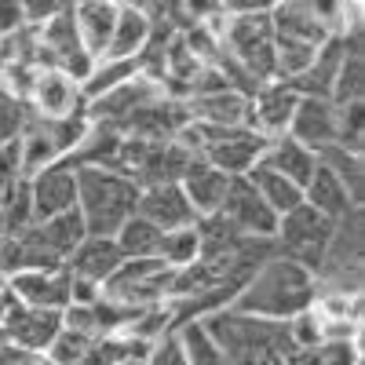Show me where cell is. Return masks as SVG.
I'll return each mask as SVG.
<instances>
[{"mask_svg":"<svg viewBox=\"0 0 365 365\" xmlns=\"http://www.w3.org/2000/svg\"><path fill=\"white\" fill-rule=\"evenodd\" d=\"M8 299L22 303V307H44L63 314L70 307V270L55 267V270H19L4 282Z\"/></svg>","mask_w":365,"mask_h":365,"instance_id":"cell-9","label":"cell"},{"mask_svg":"<svg viewBox=\"0 0 365 365\" xmlns=\"http://www.w3.org/2000/svg\"><path fill=\"white\" fill-rule=\"evenodd\" d=\"M135 73H139V63H135V58H99V63L91 66V73L84 77V84H81L84 103L103 99L106 91L120 88V84H125L128 77H135Z\"/></svg>","mask_w":365,"mask_h":365,"instance_id":"cell-30","label":"cell"},{"mask_svg":"<svg viewBox=\"0 0 365 365\" xmlns=\"http://www.w3.org/2000/svg\"><path fill=\"white\" fill-rule=\"evenodd\" d=\"M223 51L256 84L274 81V29H270V15H227Z\"/></svg>","mask_w":365,"mask_h":365,"instance_id":"cell-5","label":"cell"},{"mask_svg":"<svg viewBox=\"0 0 365 365\" xmlns=\"http://www.w3.org/2000/svg\"><path fill=\"white\" fill-rule=\"evenodd\" d=\"M223 223L241 234V237H259V241H274V230H278V212H274L259 190L245 175L230 179L227 187V197H223V208H220Z\"/></svg>","mask_w":365,"mask_h":365,"instance_id":"cell-6","label":"cell"},{"mask_svg":"<svg viewBox=\"0 0 365 365\" xmlns=\"http://www.w3.org/2000/svg\"><path fill=\"white\" fill-rule=\"evenodd\" d=\"M84 91L70 73H63L58 66L37 70L34 88H29V110L37 120H66L84 113Z\"/></svg>","mask_w":365,"mask_h":365,"instance_id":"cell-7","label":"cell"},{"mask_svg":"<svg viewBox=\"0 0 365 365\" xmlns=\"http://www.w3.org/2000/svg\"><path fill=\"white\" fill-rule=\"evenodd\" d=\"M282 0H220L223 15H270Z\"/></svg>","mask_w":365,"mask_h":365,"instance_id":"cell-39","label":"cell"},{"mask_svg":"<svg viewBox=\"0 0 365 365\" xmlns=\"http://www.w3.org/2000/svg\"><path fill=\"white\" fill-rule=\"evenodd\" d=\"M103 296V285L88 282V278H73L70 274V303H77V307H88V303H96Z\"/></svg>","mask_w":365,"mask_h":365,"instance_id":"cell-42","label":"cell"},{"mask_svg":"<svg viewBox=\"0 0 365 365\" xmlns=\"http://www.w3.org/2000/svg\"><path fill=\"white\" fill-rule=\"evenodd\" d=\"M365 96V58H361V41H344V58L336 70V84H332V106L344 103H361Z\"/></svg>","mask_w":365,"mask_h":365,"instance_id":"cell-27","label":"cell"},{"mask_svg":"<svg viewBox=\"0 0 365 365\" xmlns=\"http://www.w3.org/2000/svg\"><path fill=\"white\" fill-rule=\"evenodd\" d=\"M158 99H165V88H161L158 81H150V77L135 73V77H128L120 88L106 91L103 99L88 103L84 113H88L91 125H106V128H117V132H120V125H125V120H128L135 110H143V106H150V103H158Z\"/></svg>","mask_w":365,"mask_h":365,"instance_id":"cell-8","label":"cell"},{"mask_svg":"<svg viewBox=\"0 0 365 365\" xmlns=\"http://www.w3.org/2000/svg\"><path fill=\"white\" fill-rule=\"evenodd\" d=\"M139 187L117 168L77 165V212L88 234L113 237L128 216H135Z\"/></svg>","mask_w":365,"mask_h":365,"instance_id":"cell-2","label":"cell"},{"mask_svg":"<svg viewBox=\"0 0 365 365\" xmlns=\"http://www.w3.org/2000/svg\"><path fill=\"white\" fill-rule=\"evenodd\" d=\"M117 8L113 0H81L73 4V22H77V37H81V48L96 58L106 55L110 48V37H113V22H117Z\"/></svg>","mask_w":365,"mask_h":365,"instance_id":"cell-19","label":"cell"},{"mask_svg":"<svg viewBox=\"0 0 365 365\" xmlns=\"http://www.w3.org/2000/svg\"><path fill=\"white\" fill-rule=\"evenodd\" d=\"M125 263V256H120V249H117V241L113 237H99V234H88L81 245L66 256V270L73 274V278H88V282H96V285H103L110 274Z\"/></svg>","mask_w":365,"mask_h":365,"instance_id":"cell-18","label":"cell"},{"mask_svg":"<svg viewBox=\"0 0 365 365\" xmlns=\"http://www.w3.org/2000/svg\"><path fill=\"white\" fill-rule=\"evenodd\" d=\"M4 332L8 340L29 354H44V347L55 340V332L63 329V314L58 311H44V307H22V303L8 299L4 311Z\"/></svg>","mask_w":365,"mask_h":365,"instance_id":"cell-13","label":"cell"},{"mask_svg":"<svg viewBox=\"0 0 365 365\" xmlns=\"http://www.w3.org/2000/svg\"><path fill=\"white\" fill-rule=\"evenodd\" d=\"M299 146L307 150H325L336 143V106L329 99H314V96H299L296 110H292V120H289V132Z\"/></svg>","mask_w":365,"mask_h":365,"instance_id":"cell-15","label":"cell"},{"mask_svg":"<svg viewBox=\"0 0 365 365\" xmlns=\"http://www.w3.org/2000/svg\"><path fill=\"white\" fill-rule=\"evenodd\" d=\"M91 340L84 336V332H73V329H58L55 340L44 347V365H84V354H88Z\"/></svg>","mask_w":365,"mask_h":365,"instance_id":"cell-32","label":"cell"},{"mask_svg":"<svg viewBox=\"0 0 365 365\" xmlns=\"http://www.w3.org/2000/svg\"><path fill=\"white\" fill-rule=\"evenodd\" d=\"M252 187L259 190V197L278 212V216H285V212H292L296 205H303V187H296L292 179H285L282 172H274V168H267L263 161L245 175Z\"/></svg>","mask_w":365,"mask_h":365,"instance_id":"cell-26","label":"cell"},{"mask_svg":"<svg viewBox=\"0 0 365 365\" xmlns=\"http://www.w3.org/2000/svg\"><path fill=\"white\" fill-rule=\"evenodd\" d=\"M22 179V158H19V139L0 143V182Z\"/></svg>","mask_w":365,"mask_h":365,"instance_id":"cell-40","label":"cell"},{"mask_svg":"<svg viewBox=\"0 0 365 365\" xmlns=\"http://www.w3.org/2000/svg\"><path fill=\"white\" fill-rule=\"evenodd\" d=\"M143 365H187V354H182V344L175 336V329L165 332L161 340H154L143 354Z\"/></svg>","mask_w":365,"mask_h":365,"instance_id":"cell-36","label":"cell"},{"mask_svg":"<svg viewBox=\"0 0 365 365\" xmlns=\"http://www.w3.org/2000/svg\"><path fill=\"white\" fill-rule=\"evenodd\" d=\"M135 212H139L146 223H154L161 234H165V230H179V227H194V223H197L194 208H190V201H187V194H182L179 182L143 187V190H139Z\"/></svg>","mask_w":365,"mask_h":365,"instance_id":"cell-14","label":"cell"},{"mask_svg":"<svg viewBox=\"0 0 365 365\" xmlns=\"http://www.w3.org/2000/svg\"><path fill=\"white\" fill-rule=\"evenodd\" d=\"M361 106L365 103H344V106H336V146L354 150V154H361V132H365Z\"/></svg>","mask_w":365,"mask_h":365,"instance_id":"cell-35","label":"cell"},{"mask_svg":"<svg viewBox=\"0 0 365 365\" xmlns=\"http://www.w3.org/2000/svg\"><path fill=\"white\" fill-rule=\"evenodd\" d=\"M8 237V227H4V220H0V241H4Z\"/></svg>","mask_w":365,"mask_h":365,"instance_id":"cell-46","label":"cell"},{"mask_svg":"<svg viewBox=\"0 0 365 365\" xmlns=\"http://www.w3.org/2000/svg\"><path fill=\"white\" fill-rule=\"evenodd\" d=\"M303 201H307L314 212H322L325 220H332V223L347 220L351 212H361V205H354V197L344 190V182L332 175L329 168H322V165L307 179V187H303Z\"/></svg>","mask_w":365,"mask_h":365,"instance_id":"cell-20","label":"cell"},{"mask_svg":"<svg viewBox=\"0 0 365 365\" xmlns=\"http://www.w3.org/2000/svg\"><path fill=\"white\" fill-rule=\"evenodd\" d=\"M340 58H344V41L340 37H329L318 55H314V63L307 66V73L296 77L292 88H296V96H314V99H329L332 96V84H336V70H340ZM332 103V99H329Z\"/></svg>","mask_w":365,"mask_h":365,"instance_id":"cell-24","label":"cell"},{"mask_svg":"<svg viewBox=\"0 0 365 365\" xmlns=\"http://www.w3.org/2000/svg\"><path fill=\"white\" fill-rule=\"evenodd\" d=\"M117 241V249L125 259H146V256H154L158 252V241H161V230L154 223H146L139 212L135 216H128L125 223H120V230L113 234Z\"/></svg>","mask_w":365,"mask_h":365,"instance_id":"cell-31","label":"cell"},{"mask_svg":"<svg viewBox=\"0 0 365 365\" xmlns=\"http://www.w3.org/2000/svg\"><path fill=\"white\" fill-rule=\"evenodd\" d=\"M26 182H29V201H34V220L37 223L77 208V165L70 158L48 165L44 172H37Z\"/></svg>","mask_w":365,"mask_h":365,"instance_id":"cell-10","label":"cell"},{"mask_svg":"<svg viewBox=\"0 0 365 365\" xmlns=\"http://www.w3.org/2000/svg\"><path fill=\"white\" fill-rule=\"evenodd\" d=\"M332 220H325L322 212H314L307 201L296 205L292 212L278 216V230H274V245H278V256L296 259L299 267H307L314 278L322 270L325 249H329V237H332Z\"/></svg>","mask_w":365,"mask_h":365,"instance_id":"cell-4","label":"cell"},{"mask_svg":"<svg viewBox=\"0 0 365 365\" xmlns=\"http://www.w3.org/2000/svg\"><path fill=\"white\" fill-rule=\"evenodd\" d=\"M179 187H182V194H187L194 216H197V220H208V216H220L223 197H227V187H230V175H223L220 168H212L208 161L194 158V161L187 165V172H182Z\"/></svg>","mask_w":365,"mask_h":365,"instance_id":"cell-17","label":"cell"},{"mask_svg":"<svg viewBox=\"0 0 365 365\" xmlns=\"http://www.w3.org/2000/svg\"><path fill=\"white\" fill-rule=\"evenodd\" d=\"M154 37V22H150L146 11L132 8V4H120L117 8V22H113V37L103 58H139Z\"/></svg>","mask_w":365,"mask_h":365,"instance_id":"cell-21","label":"cell"},{"mask_svg":"<svg viewBox=\"0 0 365 365\" xmlns=\"http://www.w3.org/2000/svg\"><path fill=\"white\" fill-rule=\"evenodd\" d=\"M267 143H270V139H263V135L252 132V128H227L216 143H208V150L201 154V161H208L212 168H220L223 175L237 179V175H249V172L263 161Z\"/></svg>","mask_w":365,"mask_h":365,"instance_id":"cell-11","label":"cell"},{"mask_svg":"<svg viewBox=\"0 0 365 365\" xmlns=\"http://www.w3.org/2000/svg\"><path fill=\"white\" fill-rule=\"evenodd\" d=\"M29 237L37 241L41 249H48L51 256H58L66 263V256L81 245V241L88 237V230H84V220H81V212L77 208H70V212H63V216H51V220H41V223H34L26 230Z\"/></svg>","mask_w":365,"mask_h":365,"instance_id":"cell-22","label":"cell"},{"mask_svg":"<svg viewBox=\"0 0 365 365\" xmlns=\"http://www.w3.org/2000/svg\"><path fill=\"white\" fill-rule=\"evenodd\" d=\"M216 11H220V0H179V15L190 19V22H205Z\"/></svg>","mask_w":365,"mask_h":365,"instance_id":"cell-43","label":"cell"},{"mask_svg":"<svg viewBox=\"0 0 365 365\" xmlns=\"http://www.w3.org/2000/svg\"><path fill=\"white\" fill-rule=\"evenodd\" d=\"M205 249V241H201V230L197 223L194 227H179V230H165L161 241H158V259L168 267V270H187Z\"/></svg>","mask_w":365,"mask_h":365,"instance_id":"cell-28","label":"cell"},{"mask_svg":"<svg viewBox=\"0 0 365 365\" xmlns=\"http://www.w3.org/2000/svg\"><path fill=\"white\" fill-rule=\"evenodd\" d=\"M103 296L120 303V307H154V303H172V296H175V270H168L158 256L125 259L103 282Z\"/></svg>","mask_w":365,"mask_h":365,"instance_id":"cell-3","label":"cell"},{"mask_svg":"<svg viewBox=\"0 0 365 365\" xmlns=\"http://www.w3.org/2000/svg\"><path fill=\"white\" fill-rule=\"evenodd\" d=\"M70 0H22V15H26V26H41L48 19H55L58 11H66Z\"/></svg>","mask_w":365,"mask_h":365,"instance_id":"cell-38","label":"cell"},{"mask_svg":"<svg viewBox=\"0 0 365 365\" xmlns=\"http://www.w3.org/2000/svg\"><path fill=\"white\" fill-rule=\"evenodd\" d=\"M120 365H143V358H128V361H120Z\"/></svg>","mask_w":365,"mask_h":365,"instance_id":"cell-47","label":"cell"},{"mask_svg":"<svg viewBox=\"0 0 365 365\" xmlns=\"http://www.w3.org/2000/svg\"><path fill=\"white\" fill-rule=\"evenodd\" d=\"M285 336L292 344V351H314L322 347V318L314 307L296 311L292 318H285Z\"/></svg>","mask_w":365,"mask_h":365,"instance_id":"cell-33","label":"cell"},{"mask_svg":"<svg viewBox=\"0 0 365 365\" xmlns=\"http://www.w3.org/2000/svg\"><path fill=\"white\" fill-rule=\"evenodd\" d=\"M4 311H8V292L0 289V322H4Z\"/></svg>","mask_w":365,"mask_h":365,"instance_id":"cell-44","label":"cell"},{"mask_svg":"<svg viewBox=\"0 0 365 365\" xmlns=\"http://www.w3.org/2000/svg\"><path fill=\"white\" fill-rule=\"evenodd\" d=\"M19 158H22V179H34L37 172H44L48 165L63 161V154H58V143L48 128V120H29L26 132L19 135Z\"/></svg>","mask_w":365,"mask_h":365,"instance_id":"cell-25","label":"cell"},{"mask_svg":"<svg viewBox=\"0 0 365 365\" xmlns=\"http://www.w3.org/2000/svg\"><path fill=\"white\" fill-rule=\"evenodd\" d=\"M314 292H318V278L307 267H299L289 256H270L252 270L245 289L234 296L230 311L267 318V322H285L296 311H307L314 303Z\"/></svg>","mask_w":365,"mask_h":365,"instance_id":"cell-1","label":"cell"},{"mask_svg":"<svg viewBox=\"0 0 365 365\" xmlns=\"http://www.w3.org/2000/svg\"><path fill=\"white\" fill-rule=\"evenodd\" d=\"M34 120V110L29 103L8 96V91H0V143H11L26 132V125Z\"/></svg>","mask_w":365,"mask_h":365,"instance_id":"cell-34","label":"cell"},{"mask_svg":"<svg viewBox=\"0 0 365 365\" xmlns=\"http://www.w3.org/2000/svg\"><path fill=\"white\" fill-rule=\"evenodd\" d=\"M26 26V15H22V0H0V37L15 34V29Z\"/></svg>","mask_w":365,"mask_h":365,"instance_id":"cell-41","label":"cell"},{"mask_svg":"<svg viewBox=\"0 0 365 365\" xmlns=\"http://www.w3.org/2000/svg\"><path fill=\"white\" fill-rule=\"evenodd\" d=\"M318 365H361V344H354V340H325L318 347Z\"/></svg>","mask_w":365,"mask_h":365,"instance_id":"cell-37","label":"cell"},{"mask_svg":"<svg viewBox=\"0 0 365 365\" xmlns=\"http://www.w3.org/2000/svg\"><path fill=\"white\" fill-rule=\"evenodd\" d=\"M318 165L329 168L332 175H336L344 182V190L354 197V205H361V190H365V168H361V154H354V150H344V146H325L318 150Z\"/></svg>","mask_w":365,"mask_h":365,"instance_id":"cell-29","label":"cell"},{"mask_svg":"<svg viewBox=\"0 0 365 365\" xmlns=\"http://www.w3.org/2000/svg\"><path fill=\"white\" fill-rule=\"evenodd\" d=\"M296 103H299V96H296L292 84H285V81H267V84H259L252 96H249V128L259 132L263 139L285 135Z\"/></svg>","mask_w":365,"mask_h":365,"instance_id":"cell-12","label":"cell"},{"mask_svg":"<svg viewBox=\"0 0 365 365\" xmlns=\"http://www.w3.org/2000/svg\"><path fill=\"white\" fill-rule=\"evenodd\" d=\"M187 117L208 128H249V96H241L234 88H220L208 96H194L182 103Z\"/></svg>","mask_w":365,"mask_h":365,"instance_id":"cell-16","label":"cell"},{"mask_svg":"<svg viewBox=\"0 0 365 365\" xmlns=\"http://www.w3.org/2000/svg\"><path fill=\"white\" fill-rule=\"evenodd\" d=\"M263 165L282 172L285 179H292L296 187H307V179L318 172V154L307 146H299L292 135H278L267 143V154H263Z\"/></svg>","mask_w":365,"mask_h":365,"instance_id":"cell-23","label":"cell"},{"mask_svg":"<svg viewBox=\"0 0 365 365\" xmlns=\"http://www.w3.org/2000/svg\"><path fill=\"white\" fill-rule=\"evenodd\" d=\"M4 194H8V182H0V205H4Z\"/></svg>","mask_w":365,"mask_h":365,"instance_id":"cell-45","label":"cell"}]
</instances>
